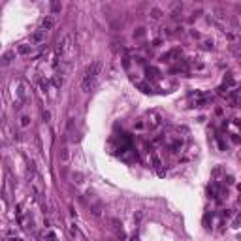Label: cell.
Segmentation results:
<instances>
[{
    "instance_id": "9a60e30c",
    "label": "cell",
    "mask_w": 241,
    "mask_h": 241,
    "mask_svg": "<svg viewBox=\"0 0 241 241\" xmlns=\"http://www.w3.org/2000/svg\"><path fill=\"white\" fill-rule=\"evenodd\" d=\"M141 219H143V211H138V213L134 215V220H136V222H139Z\"/></svg>"
},
{
    "instance_id": "30bf717a",
    "label": "cell",
    "mask_w": 241,
    "mask_h": 241,
    "mask_svg": "<svg viewBox=\"0 0 241 241\" xmlns=\"http://www.w3.org/2000/svg\"><path fill=\"white\" fill-rule=\"evenodd\" d=\"M62 81H64V79H62V74H57V75H55V79H53V85L59 89V87H62Z\"/></svg>"
},
{
    "instance_id": "2e32d148",
    "label": "cell",
    "mask_w": 241,
    "mask_h": 241,
    "mask_svg": "<svg viewBox=\"0 0 241 241\" xmlns=\"http://www.w3.org/2000/svg\"><path fill=\"white\" fill-rule=\"evenodd\" d=\"M143 34H145V32H143V29H138V32H134V36H138V38H141Z\"/></svg>"
},
{
    "instance_id": "6da1fadb",
    "label": "cell",
    "mask_w": 241,
    "mask_h": 241,
    "mask_svg": "<svg viewBox=\"0 0 241 241\" xmlns=\"http://www.w3.org/2000/svg\"><path fill=\"white\" fill-rule=\"evenodd\" d=\"M102 60H96V62H92L91 66H87V70L83 72V81H81V89L85 92H89L92 87L96 85V81H98L100 74H102Z\"/></svg>"
},
{
    "instance_id": "277c9868",
    "label": "cell",
    "mask_w": 241,
    "mask_h": 241,
    "mask_svg": "<svg viewBox=\"0 0 241 241\" xmlns=\"http://www.w3.org/2000/svg\"><path fill=\"white\" fill-rule=\"evenodd\" d=\"M72 42V36H66V38H64L62 40V42H60L59 43V47H57V51H55V53H57V57H60V55H62L64 53V51H66L68 49V47H70V45H68V43H70Z\"/></svg>"
},
{
    "instance_id": "5bb4252c",
    "label": "cell",
    "mask_w": 241,
    "mask_h": 241,
    "mask_svg": "<svg viewBox=\"0 0 241 241\" xmlns=\"http://www.w3.org/2000/svg\"><path fill=\"white\" fill-rule=\"evenodd\" d=\"M17 94H19V98H21V100H25V87H23V85H19Z\"/></svg>"
},
{
    "instance_id": "ac0fdd59",
    "label": "cell",
    "mask_w": 241,
    "mask_h": 241,
    "mask_svg": "<svg viewBox=\"0 0 241 241\" xmlns=\"http://www.w3.org/2000/svg\"><path fill=\"white\" fill-rule=\"evenodd\" d=\"M74 179H77L75 183H81V173H74Z\"/></svg>"
},
{
    "instance_id": "52a82bcc",
    "label": "cell",
    "mask_w": 241,
    "mask_h": 241,
    "mask_svg": "<svg viewBox=\"0 0 241 241\" xmlns=\"http://www.w3.org/2000/svg\"><path fill=\"white\" fill-rule=\"evenodd\" d=\"M162 15L164 13H162V10H160V8H153V10H151V19H155V21H158Z\"/></svg>"
},
{
    "instance_id": "7a4b0ae2",
    "label": "cell",
    "mask_w": 241,
    "mask_h": 241,
    "mask_svg": "<svg viewBox=\"0 0 241 241\" xmlns=\"http://www.w3.org/2000/svg\"><path fill=\"white\" fill-rule=\"evenodd\" d=\"M43 42H45V30L32 32V36H30V43L32 45H40V43H43Z\"/></svg>"
},
{
    "instance_id": "3957f363",
    "label": "cell",
    "mask_w": 241,
    "mask_h": 241,
    "mask_svg": "<svg viewBox=\"0 0 241 241\" xmlns=\"http://www.w3.org/2000/svg\"><path fill=\"white\" fill-rule=\"evenodd\" d=\"M15 59V51H6V53L0 57V66H8L11 64V60Z\"/></svg>"
},
{
    "instance_id": "ba28073f",
    "label": "cell",
    "mask_w": 241,
    "mask_h": 241,
    "mask_svg": "<svg viewBox=\"0 0 241 241\" xmlns=\"http://www.w3.org/2000/svg\"><path fill=\"white\" fill-rule=\"evenodd\" d=\"M59 158L62 160V162H68V158H70V153H68L66 147H62V149H60V153H59Z\"/></svg>"
},
{
    "instance_id": "e0dca14e",
    "label": "cell",
    "mask_w": 241,
    "mask_h": 241,
    "mask_svg": "<svg viewBox=\"0 0 241 241\" xmlns=\"http://www.w3.org/2000/svg\"><path fill=\"white\" fill-rule=\"evenodd\" d=\"M203 47H205V49H213V42H205V43H203Z\"/></svg>"
},
{
    "instance_id": "8992f818",
    "label": "cell",
    "mask_w": 241,
    "mask_h": 241,
    "mask_svg": "<svg viewBox=\"0 0 241 241\" xmlns=\"http://www.w3.org/2000/svg\"><path fill=\"white\" fill-rule=\"evenodd\" d=\"M32 51H34V47H32V45H29V43H23V45H19L17 53L19 55H30Z\"/></svg>"
},
{
    "instance_id": "7c38bea8",
    "label": "cell",
    "mask_w": 241,
    "mask_h": 241,
    "mask_svg": "<svg viewBox=\"0 0 241 241\" xmlns=\"http://www.w3.org/2000/svg\"><path fill=\"white\" fill-rule=\"evenodd\" d=\"M29 124H30V117H29V115H23V117H21V126L26 128Z\"/></svg>"
},
{
    "instance_id": "4fadbf2b",
    "label": "cell",
    "mask_w": 241,
    "mask_h": 241,
    "mask_svg": "<svg viewBox=\"0 0 241 241\" xmlns=\"http://www.w3.org/2000/svg\"><path fill=\"white\" fill-rule=\"evenodd\" d=\"M151 160H153V164H155L156 168H158V166H162V162H160V158H158L156 155H153V156H151Z\"/></svg>"
},
{
    "instance_id": "9c48e42d",
    "label": "cell",
    "mask_w": 241,
    "mask_h": 241,
    "mask_svg": "<svg viewBox=\"0 0 241 241\" xmlns=\"http://www.w3.org/2000/svg\"><path fill=\"white\" fill-rule=\"evenodd\" d=\"M151 124H153V126H158V124H160V115L156 113V111H153V113H151Z\"/></svg>"
},
{
    "instance_id": "8fae6325",
    "label": "cell",
    "mask_w": 241,
    "mask_h": 241,
    "mask_svg": "<svg viewBox=\"0 0 241 241\" xmlns=\"http://www.w3.org/2000/svg\"><path fill=\"white\" fill-rule=\"evenodd\" d=\"M60 10H62V6H60L59 2H53V4H51V13H60Z\"/></svg>"
},
{
    "instance_id": "5b68a950",
    "label": "cell",
    "mask_w": 241,
    "mask_h": 241,
    "mask_svg": "<svg viewBox=\"0 0 241 241\" xmlns=\"http://www.w3.org/2000/svg\"><path fill=\"white\" fill-rule=\"evenodd\" d=\"M55 23H57V21H55V17L47 15V17L42 21V30H45V32H47V30H51V29L55 26Z\"/></svg>"
}]
</instances>
